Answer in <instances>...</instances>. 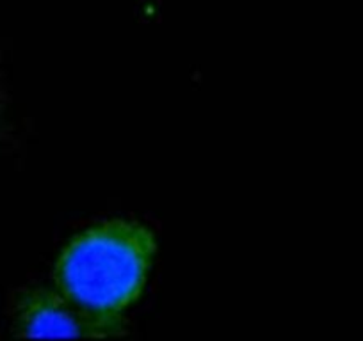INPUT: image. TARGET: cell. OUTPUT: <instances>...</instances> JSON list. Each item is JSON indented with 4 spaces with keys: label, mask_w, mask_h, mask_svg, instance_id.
I'll return each mask as SVG.
<instances>
[{
    "label": "cell",
    "mask_w": 363,
    "mask_h": 341,
    "mask_svg": "<svg viewBox=\"0 0 363 341\" xmlns=\"http://www.w3.org/2000/svg\"><path fill=\"white\" fill-rule=\"evenodd\" d=\"M155 250V235L123 219L91 226L66 243L54 265L55 288L91 337L121 334L123 311L141 297Z\"/></svg>",
    "instance_id": "obj_1"
},
{
    "label": "cell",
    "mask_w": 363,
    "mask_h": 341,
    "mask_svg": "<svg viewBox=\"0 0 363 341\" xmlns=\"http://www.w3.org/2000/svg\"><path fill=\"white\" fill-rule=\"evenodd\" d=\"M13 334L18 337H91V329L59 291L30 287L15 297Z\"/></svg>",
    "instance_id": "obj_2"
},
{
    "label": "cell",
    "mask_w": 363,
    "mask_h": 341,
    "mask_svg": "<svg viewBox=\"0 0 363 341\" xmlns=\"http://www.w3.org/2000/svg\"><path fill=\"white\" fill-rule=\"evenodd\" d=\"M6 141H8V123H6V96L4 86L0 82V153L4 149Z\"/></svg>",
    "instance_id": "obj_3"
}]
</instances>
